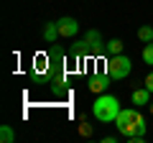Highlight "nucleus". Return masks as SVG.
<instances>
[{"mask_svg":"<svg viewBox=\"0 0 153 143\" xmlns=\"http://www.w3.org/2000/svg\"><path fill=\"white\" fill-rule=\"evenodd\" d=\"M146 87L153 92V72H148V77H146Z\"/></svg>","mask_w":153,"mask_h":143,"instance_id":"nucleus-15","label":"nucleus"},{"mask_svg":"<svg viewBox=\"0 0 153 143\" xmlns=\"http://www.w3.org/2000/svg\"><path fill=\"white\" fill-rule=\"evenodd\" d=\"M79 130H82V136H92V125H89V123H82Z\"/></svg>","mask_w":153,"mask_h":143,"instance_id":"nucleus-14","label":"nucleus"},{"mask_svg":"<svg viewBox=\"0 0 153 143\" xmlns=\"http://www.w3.org/2000/svg\"><path fill=\"white\" fill-rule=\"evenodd\" d=\"M123 46L125 44H123L120 39H110L107 44H105V51H107L110 56H117V54H123Z\"/></svg>","mask_w":153,"mask_h":143,"instance_id":"nucleus-10","label":"nucleus"},{"mask_svg":"<svg viewBox=\"0 0 153 143\" xmlns=\"http://www.w3.org/2000/svg\"><path fill=\"white\" fill-rule=\"evenodd\" d=\"M49 61H51V66H64V61H66V54H64V49H59V46H54L51 44V49H49Z\"/></svg>","mask_w":153,"mask_h":143,"instance_id":"nucleus-7","label":"nucleus"},{"mask_svg":"<svg viewBox=\"0 0 153 143\" xmlns=\"http://www.w3.org/2000/svg\"><path fill=\"white\" fill-rule=\"evenodd\" d=\"M102 141H105V143H115V141H117V136H105Z\"/></svg>","mask_w":153,"mask_h":143,"instance_id":"nucleus-16","label":"nucleus"},{"mask_svg":"<svg viewBox=\"0 0 153 143\" xmlns=\"http://www.w3.org/2000/svg\"><path fill=\"white\" fill-rule=\"evenodd\" d=\"M105 72L110 74V79H125L128 74L133 72V61L128 59L125 54H117V56H110L105 61Z\"/></svg>","mask_w":153,"mask_h":143,"instance_id":"nucleus-3","label":"nucleus"},{"mask_svg":"<svg viewBox=\"0 0 153 143\" xmlns=\"http://www.w3.org/2000/svg\"><path fill=\"white\" fill-rule=\"evenodd\" d=\"M143 61H146L148 66H153V41L146 44V49H143Z\"/></svg>","mask_w":153,"mask_h":143,"instance_id":"nucleus-13","label":"nucleus"},{"mask_svg":"<svg viewBox=\"0 0 153 143\" xmlns=\"http://www.w3.org/2000/svg\"><path fill=\"white\" fill-rule=\"evenodd\" d=\"M0 141L3 143H16V130L10 125H0Z\"/></svg>","mask_w":153,"mask_h":143,"instance_id":"nucleus-11","label":"nucleus"},{"mask_svg":"<svg viewBox=\"0 0 153 143\" xmlns=\"http://www.w3.org/2000/svg\"><path fill=\"white\" fill-rule=\"evenodd\" d=\"M151 112H153V102H151Z\"/></svg>","mask_w":153,"mask_h":143,"instance_id":"nucleus-17","label":"nucleus"},{"mask_svg":"<svg viewBox=\"0 0 153 143\" xmlns=\"http://www.w3.org/2000/svg\"><path fill=\"white\" fill-rule=\"evenodd\" d=\"M115 125H117V133L125 136V138L146 136V120H143V115H140L138 107H123L120 115H117V120H115Z\"/></svg>","mask_w":153,"mask_h":143,"instance_id":"nucleus-1","label":"nucleus"},{"mask_svg":"<svg viewBox=\"0 0 153 143\" xmlns=\"http://www.w3.org/2000/svg\"><path fill=\"white\" fill-rule=\"evenodd\" d=\"M120 100L115 97V95H107V92H102V95H97V100H94V105H92V115L97 118L100 123H115L117 120V115H120Z\"/></svg>","mask_w":153,"mask_h":143,"instance_id":"nucleus-2","label":"nucleus"},{"mask_svg":"<svg viewBox=\"0 0 153 143\" xmlns=\"http://www.w3.org/2000/svg\"><path fill=\"white\" fill-rule=\"evenodd\" d=\"M56 23H59V36H61V39H74L76 33H79V21L71 18V16L59 18Z\"/></svg>","mask_w":153,"mask_h":143,"instance_id":"nucleus-4","label":"nucleus"},{"mask_svg":"<svg viewBox=\"0 0 153 143\" xmlns=\"http://www.w3.org/2000/svg\"><path fill=\"white\" fill-rule=\"evenodd\" d=\"M56 36H59V23L49 21L44 26V41H46V44H56Z\"/></svg>","mask_w":153,"mask_h":143,"instance_id":"nucleus-9","label":"nucleus"},{"mask_svg":"<svg viewBox=\"0 0 153 143\" xmlns=\"http://www.w3.org/2000/svg\"><path fill=\"white\" fill-rule=\"evenodd\" d=\"M138 39H140L143 44H151L153 41V26H140L138 28Z\"/></svg>","mask_w":153,"mask_h":143,"instance_id":"nucleus-12","label":"nucleus"},{"mask_svg":"<svg viewBox=\"0 0 153 143\" xmlns=\"http://www.w3.org/2000/svg\"><path fill=\"white\" fill-rule=\"evenodd\" d=\"M87 84H89V89H92L94 95H102L105 89L110 87V74H107V72H105V74H92Z\"/></svg>","mask_w":153,"mask_h":143,"instance_id":"nucleus-6","label":"nucleus"},{"mask_svg":"<svg viewBox=\"0 0 153 143\" xmlns=\"http://www.w3.org/2000/svg\"><path fill=\"white\" fill-rule=\"evenodd\" d=\"M151 89L148 87H140V89H135V92L130 95V100H133V105H138V107H140V105H151Z\"/></svg>","mask_w":153,"mask_h":143,"instance_id":"nucleus-8","label":"nucleus"},{"mask_svg":"<svg viewBox=\"0 0 153 143\" xmlns=\"http://www.w3.org/2000/svg\"><path fill=\"white\" fill-rule=\"evenodd\" d=\"M84 44H87V49L92 51V54H100V51L105 49V41H102V33H100L97 28H89V31L84 33Z\"/></svg>","mask_w":153,"mask_h":143,"instance_id":"nucleus-5","label":"nucleus"}]
</instances>
